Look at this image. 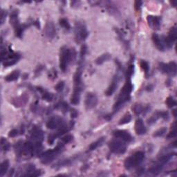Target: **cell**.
<instances>
[{"label": "cell", "instance_id": "1", "mask_svg": "<svg viewBox=\"0 0 177 177\" xmlns=\"http://www.w3.org/2000/svg\"><path fill=\"white\" fill-rule=\"evenodd\" d=\"M133 90V85L130 78H127V81L123 86L121 92H120L118 98L116 102L113 105V110L117 111L126 102L129 100L130 99V94H131Z\"/></svg>", "mask_w": 177, "mask_h": 177}, {"label": "cell", "instance_id": "2", "mask_svg": "<svg viewBox=\"0 0 177 177\" xmlns=\"http://www.w3.org/2000/svg\"><path fill=\"white\" fill-rule=\"evenodd\" d=\"M145 159V154L143 151H136L132 157H128L126 159L124 163L125 167L127 170H130L132 168L139 165Z\"/></svg>", "mask_w": 177, "mask_h": 177}, {"label": "cell", "instance_id": "3", "mask_svg": "<svg viewBox=\"0 0 177 177\" xmlns=\"http://www.w3.org/2000/svg\"><path fill=\"white\" fill-rule=\"evenodd\" d=\"M63 148H64V145L62 143H58L54 149L44 151L40 156L42 163L44 164L50 163L56 157V156L62 150Z\"/></svg>", "mask_w": 177, "mask_h": 177}, {"label": "cell", "instance_id": "4", "mask_svg": "<svg viewBox=\"0 0 177 177\" xmlns=\"http://www.w3.org/2000/svg\"><path fill=\"white\" fill-rule=\"evenodd\" d=\"M71 61L70 58V50L68 48L62 47L60 50V67L62 71L67 70V66L69 62Z\"/></svg>", "mask_w": 177, "mask_h": 177}, {"label": "cell", "instance_id": "5", "mask_svg": "<svg viewBox=\"0 0 177 177\" xmlns=\"http://www.w3.org/2000/svg\"><path fill=\"white\" fill-rule=\"evenodd\" d=\"M88 35V33L85 25L80 22L77 23L75 27V35L76 40L78 42L85 40L87 37Z\"/></svg>", "mask_w": 177, "mask_h": 177}, {"label": "cell", "instance_id": "6", "mask_svg": "<svg viewBox=\"0 0 177 177\" xmlns=\"http://www.w3.org/2000/svg\"><path fill=\"white\" fill-rule=\"evenodd\" d=\"M109 147L112 152L115 154H124L126 151L127 146L125 143L118 140H112L109 143Z\"/></svg>", "mask_w": 177, "mask_h": 177}, {"label": "cell", "instance_id": "7", "mask_svg": "<svg viewBox=\"0 0 177 177\" xmlns=\"http://www.w3.org/2000/svg\"><path fill=\"white\" fill-rule=\"evenodd\" d=\"M159 68L163 72L167 74L175 75L176 73V64L174 62H172L168 64L161 63Z\"/></svg>", "mask_w": 177, "mask_h": 177}, {"label": "cell", "instance_id": "8", "mask_svg": "<svg viewBox=\"0 0 177 177\" xmlns=\"http://www.w3.org/2000/svg\"><path fill=\"white\" fill-rule=\"evenodd\" d=\"M85 107L87 109L94 108L98 104V98L94 93H87L85 97Z\"/></svg>", "mask_w": 177, "mask_h": 177}, {"label": "cell", "instance_id": "9", "mask_svg": "<svg viewBox=\"0 0 177 177\" xmlns=\"http://www.w3.org/2000/svg\"><path fill=\"white\" fill-rule=\"evenodd\" d=\"M113 135L115 138H120L124 141H126V142H130L133 140L132 135L125 130H116L113 132Z\"/></svg>", "mask_w": 177, "mask_h": 177}, {"label": "cell", "instance_id": "10", "mask_svg": "<svg viewBox=\"0 0 177 177\" xmlns=\"http://www.w3.org/2000/svg\"><path fill=\"white\" fill-rule=\"evenodd\" d=\"M63 121L60 117L54 116L52 117L46 123V127L50 129H55L62 125Z\"/></svg>", "mask_w": 177, "mask_h": 177}, {"label": "cell", "instance_id": "11", "mask_svg": "<svg viewBox=\"0 0 177 177\" xmlns=\"http://www.w3.org/2000/svg\"><path fill=\"white\" fill-rule=\"evenodd\" d=\"M147 22L149 26L153 29H159L161 26V19L159 16H147Z\"/></svg>", "mask_w": 177, "mask_h": 177}, {"label": "cell", "instance_id": "12", "mask_svg": "<svg viewBox=\"0 0 177 177\" xmlns=\"http://www.w3.org/2000/svg\"><path fill=\"white\" fill-rule=\"evenodd\" d=\"M135 132L138 135H143L146 133V127H145V124L143 123L142 119L138 118L136 121L134 125Z\"/></svg>", "mask_w": 177, "mask_h": 177}, {"label": "cell", "instance_id": "13", "mask_svg": "<svg viewBox=\"0 0 177 177\" xmlns=\"http://www.w3.org/2000/svg\"><path fill=\"white\" fill-rule=\"evenodd\" d=\"M118 83H119V76L118 75H115L114 78H113L111 85H109V87H108V88H107L106 91V95L107 96L113 95V93L115 92L116 89L117 88L118 86Z\"/></svg>", "mask_w": 177, "mask_h": 177}, {"label": "cell", "instance_id": "14", "mask_svg": "<svg viewBox=\"0 0 177 177\" xmlns=\"http://www.w3.org/2000/svg\"><path fill=\"white\" fill-rule=\"evenodd\" d=\"M44 32L48 38H53L56 35V30L54 24L52 22H48L46 25Z\"/></svg>", "mask_w": 177, "mask_h": 177}, {"label": "cell", "instance_id": "15", "mask_svg": "<svg viewBox=\"0 0 177 177\" xmlns=\"http://www.w3.org/2000/svg\"><path fill=\"white\" fill-rule=\"evenodd\" d=\"M152 40L154 44L158 49L159 50H161V51H163L165 50V46H164L163 42H162L161 38H160V37L158 35L157 33H154L152 35Z\"/></svg>", "mask_w": 177, "mask_h": 177}, {"label": "cell", "instance_id": "16", "mask_svg": "<svg viewBox=\"0 0 177 177\" xmlns=\"http://www.w3.org/2000/svg\"><path fill=\"white\" fill-rule=\"evenodd\" d=\"M33 140L36 141V142H42L44 138V134L43 132L41 131L39 129H35L34 131L32 133V136H31Z\"/></svg>", "mask_w": 177, "mask_h": 177}, {"label": "cell", "instance_id": "17", "mask_svg": "<svg viewBox=\"0 0 177 177\" xmlns=\"http://www.w3.org/2000/svg\"><path fill=\"white\" fill-rule=\"evenodd\" d=\"M104 142H105V138H104V137H102V138H98L96 141H95V142L92 143L90 145L89 147H88V151L95 150V149H96L97 148H98V147H100L101 145H102V144L104 143Z\"/></svg>", "mask_w": 177, "mask_h": 177}, {"label": "cell", "instance_id": "18", "mask_svg": "<svg viewBox=\"0 0 177 177\" xmlns=\"http://www.w3.org/2000/svg\"><path fill=\"white\" fill-rule=\"evenodd\" d=\"M9 167V161L8 160H5L2 162L0 165V176H3L7 172Z\"/></svg>", "mask_w": 177, "mask_h": 177}, {"label": "cell", "instance_id": "19", "mask_svg": "<svg viewBox=\"0 0 177 177\" xmlns=\"http://www.w3.org/2000/svg\"><path fill=\"white\" fill-rule=\"evenodd\" d=\"M80 100V92H78L73 91L72 96L71 97V104L76 105H78Z\"/></svg>", "mask_w": 177, "mask_h": 177}, {"label": "cell", "instance_id": "20", "mask_svg": "<svg viewBox=\"0 0 177 177\" xmlns=\"http://www.w3.org/2000/svg\"><path fill=\"white\" fill-rule=\"evenodd\" d=\"M176 154L175 153H170V154H165L161 157L159 159V163L161 164V165H164L165 163H167V162H169L170 161V159H172L174 156H175Z\"/></svg>", "mask_w": 177, "mask_h": 177}, {"label": "cell", "instance_id": "21", "mask_svg": "<svg viewBox=\"0 0 177 177\" xmlns=\"http://www.w3.org/2000/svg\"><path fill=\"white\" fill-rule=\"evenodd\" d=\"M19 76H20V71L18 70H15L12 71L11 73H10L9 75H8L5 78V80L7 82H12L18 79Z\"/></svg>", "mask_w": 177, "mask_h": 177}, {"label": "cell", "instance_id": "22", "mask_svg": "<svg viewBox=\"0 0 177 177\" xmlns=\"http://www.w3.org/2000/svg\"><path fill=\"white\" fill-rule=\"evenodd\" d=\"M163 165H161V164L158 163L157 165H153L152 167H150L148 170V172L149 173L152 174H159V172H161V171L163 170Z\"/></svg>", "mask_w": 177, "mask_h": 177}, {"label": "cell", "instance_id": "23", "mask_svg": "<svg viewBox=\"0 0 177 177\" xmlns=\"http://www.w3.org/2000/svg\"><path fill=\"white\" fill-rule=\"evenodd\" d=\"M111 58V56L108 53L103 54L102 56L99 57L96 60V63L97 64H102V63H104L106 61H108L109 59Z\"/></svg>", "mask_w": 177, "mask_h": 177}, {"label": "cell", "instance_id": "24", "mask_svg": "<svg viewBox=\"0 0 177 177\" xmlns=\"http://www.w3.org/2000/svg\"><path fill=\"white\" fill-rule=\"evenodd\" d=\"M134 112L137 115L140 114V113H144V111H147L148 108H144L141 105H135L134 108H133Z\"/></svg>", "mask_w": 177, "mask_h": 177}, {"label": "cell", "instance_id": "25", "mask_svg": "<svg viewBox=\"0 0 177 177\" xmlns=\"http://www.w3.org/2000/svg\"><path fill=\"white\" fill-rule=\"evenodd\" d=\"M131 121H132V115L130 114L129 113H126V114L124 116L121 120H120L119 125H125V124H127L129 123Z\"/></svg>", "mask_w": 177, "mask_h": 177}, {"label": "cell", "instance_id": "26", "mask_svg": "<svg viewBox=\"0 0 177 177\" xmlns=\"http://www.w3.org/2000/svg\"><path fill=\"white\" fill-rule=\"evenodd\" d=\"M176 33H177V31H176V27H172L171 29V30H170V33H169V35H168L167 37L169 38L170 40L173 42L176 41Z\"/></svg>", "mask_w": 177, "mask_h": 177}, {"label": "cell", "instance_id": "27", "mask_svg": "<svg viewBox=\"0 0 177 177\" xmlns=\"http://www.w3.org/2000/svg\"><path fill=\"white\" fill-rule=\"evenodd\" d=\"M39 90H40V91L42 92V98L44 99V100L48 101V102L53 100V95L52 94L46 91H44V89H42V90L39 89Z\"/></svg>", "mask_w": 177, "mask_h": 177}, {"label": "cell", "instance_id": "28", "mask_svg": "<svg viewBox=\"0 0 177 177\" xmlns=\"http://www.w3.org/2000/svg\"><path fill=\"white\" fill-rule=\"evenodd\" d=\"M60 25L62 27L63 29H66V30H69L71 28L70 24H69V22L67 19L62 18L60 20Z\"/></svg>", "mask_w": 177, "mask_h": 177}, {"label": "cell", "instance_id": "29", "mask_svg": "<svg viewBox=\"0 0 177 177\" xmlns=\"http://www.w3.org/2000/svg\"><path fill=\"white\" fill-rule=\"evenodd\" d=\"M166 105H167V107L169 108H172V107H175L176 105V101L174 100L173 97H168L166 100Z\"/></svg>", "mask_w": 177, "mask_h": 177}, {"label": "cell", "instance_id": "30", "mask_svg": "<svg viewBox=\"0 0 177 177\" xmlns=\"http://www.w3.org/2000/svg\"><path fill=\"white\" fill-rule=\"evenodd\" d=\"M166 132H167V128L162 127V128H161V129H158L157 131H156L154 133L153 136L154 137H161V136H163Z\"/></svg>", "mask_w": 177, "mask_h": 177}, {"label": "cell", "instance_id": "31", "mask_svg": "<svg viewBox=\"0 0 177 177\" xmlns=\"http://www.w3.org/2000/svg\"><path fill=\"white\" fill-rule=\"evenodd\" d=\"M1 149L2 150L4 151H8L10 148V145L8 143L6 140H5L4 138H1Z\"/></svg>", "mask_w": 177, "mask_h": 177}, {"label": "cell", "instance_id": "32", "mask_svg": "<svg viewBox=\"0 0 177 177\" xmlns=\"http://www.w3.org/2000/svg\"><path fill=\"white\" fill-rule=\"evenodd\" d=\"M140 65L141 69L145 71V73H148V71L149 70V64L146 62V61L142 60L140 63Z\"/></svg>", "mask_w": 177, "mask_h": 177}, {"label": "cell", "instance_id": "33", "mask_svg": "<svg viewBox=\"0 0 177 177\" xmlns=\"http://www.w3.org/2000/svg\"><path fill=\"white\" fill-rule=\"evenodd\" d=\"M87 46L85 45H83V46L81 47V50H80V62H83V59H84L85 58L86 53H87Z\"/></svg>", "mask_w": 177, "mask_h": 177}, {"label": "cell", "instance_id": "34", "mask_svg": "<svg viewBox=\"0 0 177 177\" xmlns=\"http://www.w3.org/2000/svg\"><path fill=\"white\" fill-rule=\"evenodd\" d=\"M172 129L171 132L169 133V134L167 135V138H175L176 136V123H174L172 125Z\"/></svg>", "mask_w": 177, "mask_h": 177}, {"label": "cell", "instance_id": "35", "mask_svg": "<svg viewBox=\"0 0 177 177\" xmlns=\"http://www.w3.org/2000/svg\"><path fill=\"white\" fill-rule=\"evenodd\" d=\"M73 136L71 134H67L66 136L63 137L62 138V141L63 143H64V144H67V143H69L70 142H71L73 140Z\"/></svg>", "mask_w": 177, "mask_h": 177}, {"label": "cell", "instance_id": "36", "mask_svg": "<svg viewBox=\"0 0 177 177\" xmlns=\"http://www.w3.org/2000/svg\"><path fill=\"white\" fill-rule=\"evenodd\" d=\"M64 87V82L60 81L57 84L56 87H55V88H56V91H58L60 92V91H62Z\"/></svg>", "mask_w": 177, "mask_h": 177}, {"label": "cell", "instance_id": "37", "mask_svg": "<svg viewBox=\"0 0 177 177\" xmlns=\"http://www.w3.org/2000/svg\"><path fill=\"white\" fill-rule=\"evenodd\" d=\"M134 65L132 64L129 65V67H128L127 71V78H131L132 74L134 73Z\"/></svg>", "mask_w": 177, "mask_h": 177}, {"label": "cell", "instance_id": "38", "mask_svg": "<svg viewBox=\"0 0 177 177\" xmlns=\"http://www.w3.org/2000/svg\"><path fill=\"white\" fill-rule=\"evenodd\" d=\"M18 131L17 129H12L9 133H8V136L11 137V138H13V137H15L18 136Z\"/></svg>", "mask_w": 177, "mask_h": 177}, {"label": "cell", "instance_id": "39", "mask_svg": "<svg viewBox=\"0 0 177 177\" xmlns=\"http://www.w3.org/2000/svg\"><path fill=\"white\" fill-rule=\"evenodd\" d=\"M141 6H142V1H135V4H134L135 9L137 10H140Z\"/></svg>", "mask_w": 177, "mask_h": 177}, {"label": "cell", "instance_id": "40", "mask_svg": "<svg viewBox=\"0 0 177 177\" xmlns=\"http://www.w3.org/2000/svg\"><path fill=\"white\" fill-rule=\"evenodd\" d=\"M60 108L62 109L64 111H67V109H68V108H69V106H68V105H67V103L63 102L61 103Z\"/></svg>", "mask_w": 177, "mask_h": 177}, {"label": "cell", "instance_id": "41", "mask_svg": "<svg viewBox=\"0 0 177 177\" xmlns=\"http://www.w3.org/2000/svg\"><path fill=\"white\" fill-rule=\"evenodd\" d=\"M6 12H4V10H2L1 13V24H3L4 22V19L6 18Z\"/></svg>", "mask_w": 177, "mask_h": 177}, {"label": "cell", "instance_id": "42", "mask_svg": "<svg viewBox=\"0 0 177 177\" xmlns=\"http://www.w3.org/2000/svg\"><path fill=\"white\" fill-rule=\"evenodd\" d=\"M71 117H72V118H76L78 116L77 111L75 110V109H73V110H71Z\"/></svg>", "mask_w": 177, "mask_h": 177}, {"label": "cell", "instance_id": "43", "mask_svg": "<svg viewBox=\"0 0 177 177\" xmlns=\"http://www.w3.org/2000/svg\"><path fill=\"white\" fill-rule=\"evenodd\" d=\"M172 4H173V6H175L176 4V1H172Z\"/></svg>", "mask_w": 177, "mask_h": 177}]
</instances>
